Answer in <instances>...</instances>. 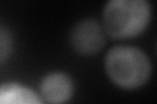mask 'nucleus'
Here are the masks:
<instances>
[{
	"mask_svg": "<svg viewBox=\"0 0 157 104\" xmlns=\"http://www.w3.org/2000/svg\"><path fill=\"white\" fill-rule=\"evenodd\" d=\"M105 69L113 83L122 88L143 86L151 76V61L137 47L115 46L106 55Z\"/></svg>",
	"mask_w": 157,
	"mask_h": 104,
	"instance_id": "f257e3e1",
	"label": "nucleus"
},
{
	"mask_svg": "<svg viewBox=\"0 0 157 104\" xmlns=\"http://www.w3.org/2000/svg\"><path fill=\"white\" fill-rule=\"evenodd\" d=\"M102 18L109 35L118 39L132 38L147 27L151 5L145 0H111L105 5Z\"/></svg>",
	"mask_w": 157,
	"mask_h": 104,
	"instance_id": "f03ea898",
	"label": "nucleus"
},
{
	"mask_svg": "<svg viewBox=\"0 0 157 104\" xmlns=\"http://www.w3.org/2000/svg\"><path fill=\"white\" fill-rule=\"evenodd\" d=\"M70 42L77 53L93 55L105 46V30L94 20H82L72 27Z\"/></svg>",
	"mask_w": 157,
	"mask_h": 104,
	"instance_id": "7ed1b4c3",
	"label": "nucleus"
},
{
	"mask_svg": "<svg viewBox=\"0 0 157 104\" xmlns=\"http://www.w3.org/2000/svg\"><path fill=\"white\" fill-rule=\"evenodd\" d=\"M13 48V39L11 31L0 25V64L6 61Z\"/></svg>",
	"mask_w": 157,
	"mask_h": 104,
	"instance_id": "423d86ee",
	"label": "nucleus"
},
{
	"mask_svg": "<svg viewBox=\"0 0 157 104\" xmlns=\"http://www.w3.org/2000/svg\"><path fill=\"white\" fill-rule=\"evenodd\" d=\"M0 104H43L33 90L20 83L0 86Z\"/></svg>",
	"mask_w": 157,
	"mask_h": 104,
	"instance_id": "39448f33",
	"label": "nucleus"
},
{
	"mask_svg": "<svg viewBox=\"0 0 157 104\" xmlns=\"http://www.w3.org/2000/svg\"><path fill=\"white\" fill-rule=\"evenodd\" d=\"M41 92L50 104H64L73 94V82L63 72L48 73L41 82Z\"/></svg>",
	"mask_w": 157,
	"mask_h": 104,
	"instance_id": "20e7f679",
	"label": "nucleus"
}]
</instances>
